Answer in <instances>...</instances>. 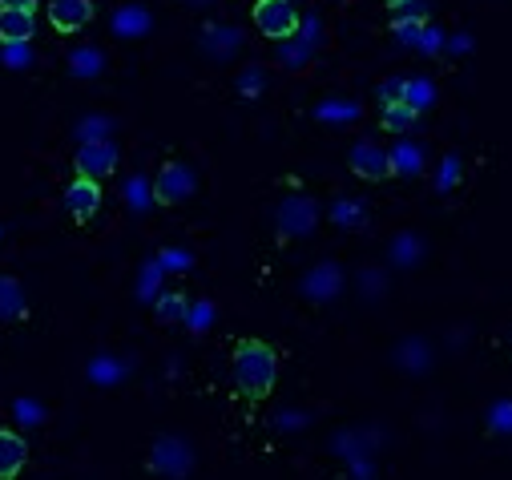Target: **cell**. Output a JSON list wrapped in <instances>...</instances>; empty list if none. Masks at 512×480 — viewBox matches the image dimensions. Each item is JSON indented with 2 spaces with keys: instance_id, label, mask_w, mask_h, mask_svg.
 <instances>
[{
  "instance_id": "6da1fadb",
  "label": "cell",
  "mask_w": 512,
  "mask_h": 480,
  "mask_svg": "<svg viewBox=\"0 0 512 480\" xmlns=\"http://www.w3.org/2000/svg\"><path fill=\"white\" fill-rule=\"evenodd\" d=\"M234 392L250 404H263L279 384V351L267 339H238L230 359Z\"/></svg>"
},
{
  "instance_id": "7a4b0ae2",
  "label": "cell",
  "mask_w": 512,
  "mask_h": 480,
  "mask_svg": "<svg viewBox=\"0 0 512 480\" xmlns=\"http://www.w3.org/2000/svg\"><path fill=\"white\" fill-rule=\"evenodd\" d=\"M254 29L267 41H291L299 33V13L291 0H259L254 5Z\"/></svg>"
},
{
  "instance_id": "3957f363",
  "label": "cell",
  "mask_w": 512,
  "mask_h": 480,
  "mask_svg": "<svg viewBox=\"0 0 512 480\" xmlns=\"http://www.w3.org/2000/svg\"><path fill=\"white\" fill-rule=\"evenodd\" d=\"M190 194H194V174H190L182 162H166V166L158 170V178H154V202L178 206V202H186Z\"/></svg>"
},
{
  "instance_id": "277c9868",
  "label": "cell",
  "mask_w": 512,
  "mask_h": 480,
  "mask_svg": "<svg viewBox=\"0 0 512 480\" xmlns=\"http://www.w3.org/2000/svg\"><path fill=\"white\" fill-rule=\"evenodd\" d=\"M351 174L363 178V182H383V178H392V154L388 150H379L375 142H359L347 158Z\"/></svg>"
},
{
  "instance_id": "5b68a950",
  "label": "cell",
  "mask_w": 512,
  "mask_h": 480,
  "mask_svg": "<svg viewBox=\"0 0 512 480\" xmlns=\"http://www.w3.org/2000/svg\"><path fill=\"white\" fill-rule=\"evenodd\" d=\"M65 210H69L73 222H89V218L101 210V182L77 174V178L69 182V190H65Z\"/></svg>"
},
{
  "instance_id": "8992f818",
  "label": "cell",
  "mask_w": 512,
  "mask_h": 480,
  "mask_svg": "<svg viewBox=\"0 0 512 480\" xmlns=\"http://www.w3.org/2000/svg\"><path fill=\"white\" fill-rule=\"evenodd\" d=\"M89 21H93V5H89V0H49V25L57 33L73 37V33L89 29Z\"/></svg>"
},
{
  "instance_id": "52a82bcc",
  "label": "cell",
  "mask_w": 512,
  "mask_h": 480,
  "mask_svg": "<svg viewBox=\"0 0 512 480\" xmlns=\"http://www.w3.org/2000/svg\"><path fill=\"white\" fill-rule=\"evenodd\" d=\"M113 166H117V150H113L109 142H85V146L77 150V174H81V178L101 182L105 174H113Z\"/></svg>"
},
{
  "instance_id": "ba28073f",
  "label": "cell",
  "mask_w": 512,
  "mask_h": 480,
  "mask_svg": "<svg viewBox=\"0 0 512 480\" xmlns=\"http://www.w3.org/2000/svg\"><path fill=\"white\" fill-rule=\"evenodd\" d=\"M25 460H29L25 436H17L13 428H0V480H17Z\"/></svg>"
},
{
  "instance_id": "9c48e42d",
  "label": "cell",
  "mask_w": 512,
  "mask_h": 480,
  "mask_svg": "<svg viewBox=\"0 0 512 480\" xmlns=\"http://www.w3.org/2000/svg\"><path fill=\"white\" fill-rule=\"evenodd\" d=\"M315 218H319V210H315L311 198H291V202H283V210H279V222H283V234H287V238H291V234H307V230L315 226Z\"/></svg>"
},
{
  "instance_id": "30bf717a",
  "label": "cell",
  "mask_w": 512,
  "mask_h": 480,
  "mask_svg": "<svg viewBox=\"0 0 512 480\" xmlns=\"http://www.w3.org/2000/svg\"><path fill=\"white\" fill-rule=\"evenodd\" d=\"M37 33L33 13H17V9H0V45H29Z\"/></svg>"
},
{
  "instance_id": "8fae6325",
  "label": "cell",
  "mask_w": 512,
  "mask_h": 480,
  "mask_svg": "<svg viewBox=\"0 0 512 480\" xmlns=\"http://www.w3.org/2000/svg\"><path fill=\"white\" fill-rule=\"evenodd\" d=\"M416 109H408L404 101H396V105H383V117H379V126L388 130V134H408L412 126H416Z\"/></svg>"
},
{
  "instance_id": "7c38bea8",
  "label": "cell",
  "mask_w": 512,
  "mask_h": 480,
  "mask_svg": "<svg viewBox=\"0 0 512 480\" xmlns=\"http://www.w3.org/2000/svg\"><path fill=\"white\" fill-rule=\"evenodd\" d=\"M408 109H428L432 105V81H424V77H416V81H404V97H400Z\"/></svg>"
},
{
  "instance_id": "4fadbf2b",
  "label": "cell",
  "mask_w": 512,
  "mask_h": 480,
  "mask_svg": "<svg viewBox=\"0 0 512 480\" xmlns=\"http://www.w3.org/2000/svg\"><path fill=\"white\" fill-rule=\"evenodd\" d=\"M186 315H190V303H186V295L170 291V295H162V299H158V319H162V323H182Z\"/></svg>"
},
{
  "instance_id": "5bb4252c",
  "label": "cell",
  "mask_w": 512,
  "mask_h": 480,
  "mask_svg": "<svg viewBox=\"0 0 512 480\" xmlns=\"http://www.w3.org/2000/svg\"><path fill=\"white\" fill-rule=\"evenodd\" d=\"M307 291L319 295V299H323V295H335V291H339V271H335V267H319V271L307 279Z\"/></svg>"
},
{
  "instance_id": "9a60e30c",
  "label": "cell",
  "mask_w": 512,
  "mask_h": 480,
  "mask_svg": "<svg viewBox=\"0 0 512 480\" xmlns=\"http://www.w3.org/2000/svg\"><path fill=\"white\" fill-rule=\"evenodd\" d=\"M335 222H343V226H363V210L351 206V202H339V206H335Z\"/></svg>"
},
{
  "instance_id": "2e32d148",
  "label": "cell",
  "mask_w": 512,
  "mask_h": 480,
  "mask_svg": "<svg viewBox=\"0 0 512 480\" xmlns=\"http://www.w3.org/2000/svg\"><path fill=\"white\" fill-rule=\"evenodd\" d=\"M400 97H404V81H400V77H396V81H383V85H379V101H383V105H396Z\"/></svg>"
},
{
  "instance_id": "e0dca14e",
  "label": "cell",
  "mask_w": 512,
  "mask_h": 480,
  "mask_svg": "<svg viewBox=\"0 0 512 480\" xmlns=\"http://www.w3.org/2000/svg\"><path fill=\"white\" fill-rule=\"evenodd\" d=\"M5 61H9L13 69L29 65V61H33V57H29V45H5Z\"/></svg>"
},
{
  "instance_id": "ac0fdd59",
  "label": "cell",
  "mask_w": 512,
  "mask_h": 480,
  "mask_svg": "<svg viewBox=\"0 0 512 480\" xmlns=\"http://www.w3.org/2000/svg\"><path fill=\"white\" fill-rule=\"evenodd\" d=\"M392 17H424V9L412 0H392Z\"/></svg>"
},
{
  "instance_id": "d6986e66",
  "label": "cell",
  "mask_w": 512,
  "mask_h": 480,
  "mask_svg": "<svg viewBox=\"0 0 512 480\" xmlns=\"http://www.w3.org/2000/svg\"><path fill=\"white\" fill-rule=\"evenodd\" d=\"M0 9H17V13H37V0H0Z\"/></svg>"
}]
</instances>
